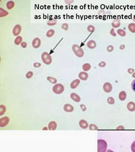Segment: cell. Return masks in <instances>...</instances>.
I'll return each mask as SVG.
<instances>
[{
    "mask_svg": "<svg viewBox=\"0 0 135 152\" xmlns=\"http://www.w3.org/2000/svg\"><path fill=\"white\" fill-rule=\"evenodd\" d=\"M73 53L78 58H82L84 55V51L80 46L77 45H73L72 47Z\"/></svg>",
    "mask_w": 135,
    "mask_h": 152,
    "instance_id": "6da1fadb",
    "label": "cell"
},
{
    "mask_svg": "<svg viewBox=\"0 0 135 152\" xmlns=\"http://www.w3.org/2000/svg\"><path fill=\"white\" fill-rule=\"evenodd\" d=\"M107 148V143L103 139L98 140V152H106Z\"/></svg>",
    "mask_w": 135,
    "mask_h": 152,
    "instance_id": "7a4b0ae2",
    "label": "cell"
},
{
    "mask_svg": "<svg viewBox=\"0 0 135 152\" xmlns=\"http://www.w3.org/2000/svg\"><path fill=\"white\" fill-rule=\"evenodd\" d=\"M41 59L43 63L47 65H50L52 62V58L47 52H43L41 55Z\"/></svg>",
    "mask_w": 135,
    "mask_h": 152,
    "instance_id": "3957f363",
    "label": "cell"
},
{
    "mask_svg": "<svg viewBox=\"0 0 135 152\" xmlns=\"http://www.w3.org/2000/svg\"><path fill=\"white\" fill-rule=\"evenodd\" d=\"M64 87L61 84H57L53 87V91L56 94H60L64 91Z\"/></svg>",
    "mask_w": 135,
    "mask_h": 152,
    "instance_id": "277c9868",
    "label": "cell"
},
{
    "mask_svg": "<svg viewBox=\"0 0 135 152\" xmlns=\"http://www.w3.org/2000/svg\"><path fill=\"white\" fill-rule=\"evenodd\" d=\"M103 90L106 93H110L112 90V86L110 83L106 82L103 85Z\"/></svg>",
    "mask_w": 135,
    "mask_h": 152,
    "instance_id": "5b68a950",
    "label": "cell"
},
{
    "mask_svg": "<svg viewBox=\"0 0 135 152\" xmlns=\"http://www.w3.org/2000/svg\"><path fill=\"white\" fill-rule=\"evenodd\" d=\"M32 45L34 48H38L41 45V41L39 38H36L32 41Z\"/></svg>",
    "mask_w": 135,
    "mask_h": 152,
    "instance_id": "8992f818",
    "label": "cell"
},
{
    "mask_svg": "<svg viewBox=\"0 0 135 152\" xmlns=\"http://www.w3.org/2000/svg\"><path fill=\"white\" fill-rule=\"evenodd\" d=\"M10 122V118L8 117H4L0 119V127H4L7 125Z\"/></svg>",
    "mask_w": 135,
    "mask_h": 152,
    "instance_id": "52a82bcc",
    "label": "cell"
},
{
    "mask_svg": "<svg viewBox=\"0 0 135 152\" xmlns=\"http://www.w3.org/2000/svg\"><path fill=\"white\" fill-rule=\"evenodd\" d=\"M21 30H22V27L19 24L16 25L14 27L12 30L13 34L15 36L19 35L21 32Z\"/></svg>",
    "mask_w": 135,
    "mask_h": 152,
    "instance_id": "ba28073f",
    "label": "cell"
},
{
    "mask_svg": "<svg viewBox=\"0 0 135 152\" xmlns=\"http://www.w3.org/2000/svg\"><path fill=\"white\" fill-rule=\"evenodd\" d=\"M70 97L73 101L77 103H79L81 101V98L80 96L76 93H71L70 95Z\"/></svg>",
    "mask_w": 135,
    "mask_h": 152,
    "instance_id": "9c48e42d",
    "label": "cell"
},
{
    "mask_svg": "<svg viewBox=\"0 0 135 152\" xmlns=\"http://www.w3.org/2000/svg\"><path fill=\"white\" fill-rule=\"evenodd\" d=\"M63 110L67 112H71L73 111L74 107L71 104H66L64 105L63 106Z\"/></svg>",
    "mask_w": 135,
    "mask_h": 152,
    "instance_id": "30bf717a",
    "label": "cell"
},
{
    "mask_svg": "<svg viewBox=\"0 0 135 152\" xmlns=\"http://www.w3.org/2000/svg\"><path fill=\"white\" fill-rule=\"evenodd\" d=\"M120 25L121 21L119 19H115L111 23V26H112L113 28H119L120 26Z\"/></svg>",
    "mask_w": 135,
    "mask_h": 152,
    "instance_id": "8fae6325",
    "label": "cell"
},
{
    "mask_svg": "<svg viewBox=\"0 0 135 152\" xmlns=\"http://www.w3.org/2000/svg\"><path fill=\"white\" fill-rule=\"evenodd\" d=\"M88 74L84 71H82L79 74V77L80 80L83 81L87 80L88 78Z\"/></svg>",
    "mask_w": 135,
    "mask_h": 152,
    "instance_id": "7c38bea8",
    "label": "cell"
},
{
    "mask_svg": "<svg viewBox=\"0 0 135 152\" xmlns=\"http://www.w3.org/2000/svg\"><path fill=\"white\" fill-rule=\"evenodd\" d=\"M127 108L129 111L133 112L135 110V103L133 101H130L127 105Z\"/></svg>",
    "mask_w": 135,
    "mask_h": 152,
    "instance_id": "4fadbf2b",
    "label": "cell"
},
{
    "mask_svg": "<svg viewBox=\"0 0 135 152\" xmlns=\"http://www.w3.org/2000/svg\"><path fill=\"white\" fill-rule=\"evenodd\" d=\"M87 45L89 48L90 49H93L96 48L97 45L95 41L93 40H90L87 42Z\"/></svg>",
    "mask_w": 135,
    "mask_h": 152,
    "instance_id": "5bb4252c",
    "label": "cell"
},
{
    "mask_svg": "<svg viewBox=\"0 0 135 152\" xmlns=\"http://www.w3.org/2000/svg\"><path fill=\"white\" fill-rule=\"evenodd\" d=\"M80 83V80L79 79H76L74 80L73 81H72L70 85V87L71 89H75L78 87L79 84Z\"/></svg>",
    "mask_w": 135,
    "mask_h": 152,
    "instance_id": "9a60e30c",
    "label": "cell"
},
{
    "mask_svg": "<svg viewBox=\"0 0 135 152\" xmlns=\"http://www.w3.org/2000/svg\"><path fill=\"white\" fill-rule=\"evenodd\" d=\"M57 127V124L56 122L54 121H51L48 124V129L49 130L53 131L56 129Z\"/></svg>",
    "mask_w": 135,
    "mask_h": 152,
    "instance_id": "2e32d148",
    "label": "cell"
},
{
    "mask_svg": "<svg viewBox=\"0 0 135 152\" xmlns=\"http://www.w3.org/2000/svg\"><path fill=\"white\" fill-rule=\"evenodd\" d=\"M79 126L83 129H86L88 127V123L84 120H81L79 122Z\"/></svg>",
    "mask_w": 135,
    "mask_h": 152,
    "instance_id": "e0dca14e",
    "label": "cell"
},
{
    "mask_svg": "<svg viewBox=\"0 0 135 152\" xmlns=\"http://www.w3.org/2000/svg\"><path fill=\"white\" fill-rule=\"evenodd\" d=\"M127 98V93L125 91H122L119 93V98L122 101L125 100Z\"/></svg>",
    "mask_w": 135,
    "mask_h": 152,
    "instance_id": "ac0fdd59",
    "label": "cell"
},
{
    "mask_svg": "<svg viewBox=\"0 0 135 152\" xmlns=\"http://www.w3.org/2000/svg\"><path fill=\"white\" fill-rule=\"evenodd\" d=\"M57 20L55 18H52L49 20L47 22V25L49 26H53L56 24Z\"/></svg>",
    "mask_w": 135,
    "mask_h": 152,
    "instance_id": "d6986e66",
    "label": "cell"
},
{
    "mask_svg": "<svg viewBox=\"0 0 135 152\" xmlns=\"http://www.w3.org/2000/svg\"><path fill=\"white\" fill-rule=\"evenodd\" d=\"M15 5L14 2L12 0L9 1L6 4V7L8 9L10 10L13 9Z\"/></svg>",
    "mask_w": 135,
    "mask_h": 152,
    "instance_id": "ffe728a7",
    "label": "cell"
},
{
    "mask_svg": "<svg viewBox=\"0 0 135 152\" xmlns=\"http://www.w3.org/2000/svg\"><path fill=\"white\" fill-rule=\"evenodd\" d=\"M128 28L130 31L132 33H135V24L133 23H130L128 25Z\"/></svg>",
    "mask_w": 135,
    "mask_h": 152,
    "instance_id": "44dd1931",
    "label": "cell"
},
{
    "mask_svg": "<svg viewBox=\"0 0 135 152\" xmlns=\"http://www.w3.org/2000/svg\"><path fill=\"white\" fill-rule=\"evenodd\" d=\"M9 15L8 12L6 11L5 9H2V8H0V17H5Z\"/></svg>",
    "mask_w": 135,
    "mask_h": 152,
    "instance_id": "7402d4cb",
    "label": "cell"
},
{
    "mask_svg": "<svg viewBox=\"0 0 135 152\" xmlns=\"http://www.w3.org/2000/svg\"><path fill=\"white\" fill-rule=\"evenodd\" d=\"M22 41H23L22 37L21 36H18L15 38L14 42L16 45H19L22 42Z\"/></svg>",
    "mask_w": 135,
    "mask_h": 152,
    "instance_id": "603a6c76",
    "label": "cell"
},
{
    "mask_svg": "<svg viewBox=\"0 0 135 152\" xmlns=\"http://www.w3.org/2000/svg\"><path fill=\"white\" fill-rule=\"evenodd\" d=\"M91 68V66L90 64L88 63H86L84 64L82 66L83 70L84 71H87L90 70Z\"/></svg>",
    "mask_w": 135,
    "mask_h": 152,
    "instance_id": "cb8c5ba5",
    "label": "cell"
},
{
    "mask_svg": "<svg viewBox=\"0 0 135 152\" xmlns=\"http://www.w3.org/2000/svg\"><path fill=\"white\" fill-rule=\"evenodd\" d=\"M117 33L118 35H120L122 37H124L126 35V32L123 29H119L117 30Z\"/></svg>",
    "mask_w": 135,
    "mask_h": 152,
    "instance_id": "d4e9b609",
    "label": "cell"
},
{
    "mask_svg": "<svg viewBox=\"0 0 135 152\" xmlns=\"http://www.w3.org/2000/svg\"><path fill=\"white\" fill-rule=\"evenodd\" d=\"M55 34V31L53 29L49 30L46 33V36L48 38H50L53 36Z\"/></svg>",
    "mask_w": 135,
    "mask_h": 152,
    "instance_id": "484cf974",
    "label": "cell"
},
{
    "mask_svg": "<svg viewBox=\"0 0 135 152\" xmlns=\"http://www.w3.org/2000/svg\"><path fill=\"white\" fill-rule=\"evenodd\" d=\"M47 80L51 83L53 84L56 83L57 82V80L56 79L51 76H48L47 77Z\"/></svg>",
    "mask_w": 135,
    "mask_h": 152,
    "instance_id": "4316f807",
    "label": "cell"
},
{
    "mask_svg": "<svg viewBox=\"0 0 135 152\" xmlns=\"http://www.w3.org/2000/svg\"><path fill=\"white\" fill-rule=\"evenodd\" d=\"M6 111V108L4 105H1L0 106V115H4Z\"/></svg>",
    "mask_w": 135,
    "mask_h": 152,
    "instance_id": "83f0119b",
    "label": "cell"
},
{
    "mask_svg": "<svg viewBox=\"0 0 135 152\" xmlns=\"http://www.w3.org/2000/svg\"><path fill=\"white\" fill-rule=\"evenodd\" d=\"M87 30L88 31L90 32V33H92L95 31V28L94 26L92 25H89L87 27Z\"/></svg>",
    "mask_w": 135,
    "mask_h": 152,
    "instance_id": "f1b7e54d",
    "label": "cell"
},
{
    "mask_svg": "<svg viewBox=\"0 0 135 152\" xmlns=\"http://www.w3.org/2000/svg\"><path fill=\"white\" fill-rule=\"evenodd\" d=\"M107 102L109 104H115V99L113 98L112 97H109L107 99Z\"/></svg>",
    "mask_w": 135,
    "mask_h": 152,
    "instance_id": "f546056e",
    "label": "cell"
},
{
    "mask_svg": "<svg viewBox=\"0 0 135 152\" xmlns=\"http://www.w3.org/2000/svg\"><path fill=\"white\" fill-rule=\"evenodd\" d=\"M89 129L90 130H97L98 129V127L96 125L91 124L89 126Z\"/></svg>",
    "mask_w": 135,
    "mask_h": 152,
    "instance_id": "4dcf8cb0",
    "label": "cell"
},
{
    "mask_svg": "<svg viewBox=\"0 0 135 152\" xmlns=\"http://www.w3.org/2000/svg\"><path fill=\"white\" fill-rule=\"evenodd\" d=\"M33 74H34V73L32 71H29L27 73L26 75H25V76H26V77L27 79H30V78L32 77V76H33Z\"/></svg>",
    "mask_w": 135,
    "mask_h": 152,
    "instance_id": "1f68e13d",
    "label": "cell"
},
{
    "mask_svg": "<svg viewBox=\"0 0 135 152\" xmlns=\"http://www.w3.org/2000/svg\"><path fill=\"white\" fill-rule=\"evenodd\" d=\"M114 46H113L112 45H109L108 46H107V50L108 52H112L113 50H114Z\"/></svg>",
    "mask_w": 135,
    "mask_h": 152,
    "instance_id": "d6a6232c",
    "label": "cell"
},
{
    "mask_svg": "<svg viewBox=\"0 0 135 152\" xmlns=\"http://www.w3.org/2000/svg\"><path fill=\"white\" fill-rule=\"evenodd\" d=\"M62 28L65 30H67L68 29V25L67 23H63L62 25Z\"/></svg>",
    "mask_w": 135,
    "mask_h": 152,
    "instance_id": "836d02e7",
    "label": "cell"
},
{
    "mask_svg": "<svg viewBox=\"0 0 135 152\" xmlns=\"http://www.w3.org/2000/svg\"><path fill=\"white\" fill-rule=\"evenodd\" d=\"M110 34L114 37L116 36V34L115 33V29H114V28H112L111 29V30L110 31Z\"/></svg>",
    "mask_w": 135,
    "mask_h": 152,
    "instance_id": "e575fe53",
    "label": "cell"
},
{
    "mask_svg": "<svg viewBox=\"0 0 135 152\" xmlns=\"http://www.w3.org/2000/svg\"><path fill=\"white\" fill-rule=\"evenodd\" d=\"M106 65V63L104 61H101L100 63H98V66L101 68L105 67Z\"/></svg>",
    "mask_w": 135,
    "mask_h": 152,
    "instance_id": "d590c367",
    "label": "cell"
},
{
    "mask_svg": "<svg viewBox=\"0 0 135 152\" xmlns=\"http://www.w3.org/2000/svg\"><path fill=\"white\" fill-rule=\"evenodd\" d=\"M131 150L132 152H135V141H134L131 145Z\"/></svg>",
    "mask_w": 135,
    "mask_h": 152,
    "instance_id": "8d00e7d4",
    "label": "cell"
},
{
    "mask_svg": "<svg viewBox=\"0 0 135 152\" xmlns=\"http://www.w3.org/2000/svg\"><path fill=\"white\" fill-rule=\"evenodd\" d=\"M105 11H104L103 10H101L100 11H99L98 12V15L100 17H103L104 15H105Z\"/></svg>",
    "mask_w": 135,
    "mask_h": 152,
    "instance_id": "74e56055",
    "label": "cell"
},
{
    "mask_svg": "<svg viewBox=\"0 0 135 152\" xmlns=\"http://www.w3.org/2000/svg\"><path fill=\"white\" fill-rule=\"evenodd\" d=\"M131 88L133 91L135 92V80L133 81L131 83Z\"/></svg>",
    "mask_w": 135,
    "mask_h": 152,
    "instance_id": "f35d334b",
    "label": "cell"
},
{
    "mask_svg": "<svg viewBox=\"0 0 135 152\" xmlns=\"http://www.w3.org/2000/svg\"><path fill=\"white\" fill-rule=\"evenodd\" d=\"M41 66V63H38V62H36V63H34V67H35V68H39L40 66Z\"/></svg>",
    "mask_w": 135,
    "mask_h": 152,
    "instance_id": "ab89813d",
    "label": "cell"
},
{
    "mask_svg": "<svg viewBox=\"0 0 135 152\" xmlns=\"http://www.w3.org/2000/svg\"><path fill=\"white\" fill-rule=\"evenodd\" d=\"M135 71V70L133 68H129L128 69V72L129 74H133Z\"/></svg>",
    "mask_w": 135,
    "mask_h": 152,
    "instance_id": "60d3db41",
    "label": "cell"
},
{
    "mask_svg": "<svg viewBox=\"0 0 135 152\" xmlns=\"http://www.w3.org/2000/svg\"><path fill=\"white\" fill-rule=\"evenodd\" d=\"M21 46L23 47V48H26L27 46V44L26 42L23 41L21 43Z\"/></svg>",
    "mask_w": 135,
    "mask_h": 152,
    "instance_id": "b9f144b4",
    "label": "cell"
},
{
    "mask_svg": "<svg viewBox=\"0 0 135 152\" xmlns=\"http://www.w3.org/2000/svg\"><path fill=\"white\" fill-rule=\"evenodd\" d=\"M80 107H81L82 110V111H85L86 110V107L84 104H81V105H80Z\"/></svg>",
    "mask_w": 135,
    "mask_h": 152,
    "instance_id": "7bdbcfd3",
    "label": "cell"
},
{
    "mask_svg": "<svg viewBox=\"0 0 135 152\" xmlns=\"http://www.w3.org/2000/svg\"><path fill=\"white\" fill-rule=\"evenodd\" d=\"M65 2L66 4H70L73 2V0H65Z\"/></svg>",
    "mask_w": 135,
    "mask_h": 152,
    "instance_id": "ee69618b",
    "label": "cell"
},
{
    "mask_svg": "<svg viewBox=\"0 0 135 152\" xmlns=\"http://www.w3.org/2000/svg\"><path fill=\"white\" fill-rule=\"evenodd\" d=\"M125 48V45H121L120 46V50H124Z\"/></svg>",
    "mask_w": 135,
    "mask_h": 152,
    "instance_id": "f6af8a7d",
    "label": "cell"
},
{
    "mask_svg": "<svg viewBox=\"0 0 135 152\" xmlns=\"http://www.w3.org/2000/svg\"><path fill=\"white\" fill-rule=\"evenodd\" d=\"M119 128L118 130H120H120H124V129H125L124 127H123L122 126H119L116 128Z\"/></svg>",
    "mask_w": 135,
    "mask_h": 152,
    "instance_id": "bcb514c9",
    "label": "cell"
},
{
    "mask_svg": "<svg viewBox=\"0 0 135 152\" xmlns=\"http://www.w3.org/2000/svg\"><path fill=\"white\" fill-rule=\"evenodd\" d=\"M132 20L133 22L135 23V15H134L133 17H132Z\"/></svg>",
    "mask_w": 135,
    "mask_h": 152,
    "instance_id": "7dc6e473",
    "label": "cell"
},
{
    "mask_svg": "<svg viewBox=\"0 0 135 152\" xmlns=\"http://www.w3.org/2000/svg\"><path fill=\"white\" fill-rule=\"evenodd\" d=\"M132 77L133 78H135V72L133 73V74H132Z\"/></svg>",
    "mask_w": 135,
    "mask_h": 152,
    "instance_id": "c3c4849f",
    "label": "cell"
},
{
    "mask_svg": "<svg viewBox=\"0 0 135 152\" xmlns=\"http://www.w3.org/2000/svg\"><path fill=\"white\" fill-rule=\"evenodd\" d=\"M106 152H114L113 151H112V150H107Z\"/></svg>",
    "mask_w": 135,
    "mask_h": 152,
    "instance_id": "681fc988",
    "label": "cell"
},
{
    "mask_svg": "<svg viewBox=\"0 0 135 152\" xmlns=\"http://www.w3.org/2000/svg\"><path fill=\"white\" fill-rule=\"evenodd\" d=\"M43 130H48V128H47V127H44V128H43Z\"/></svg>",
    "mask_w": 135,
    "mask_h": 152,
    "instance_id": "f907efd6",
    "label": "cell"
}]
</instances>
